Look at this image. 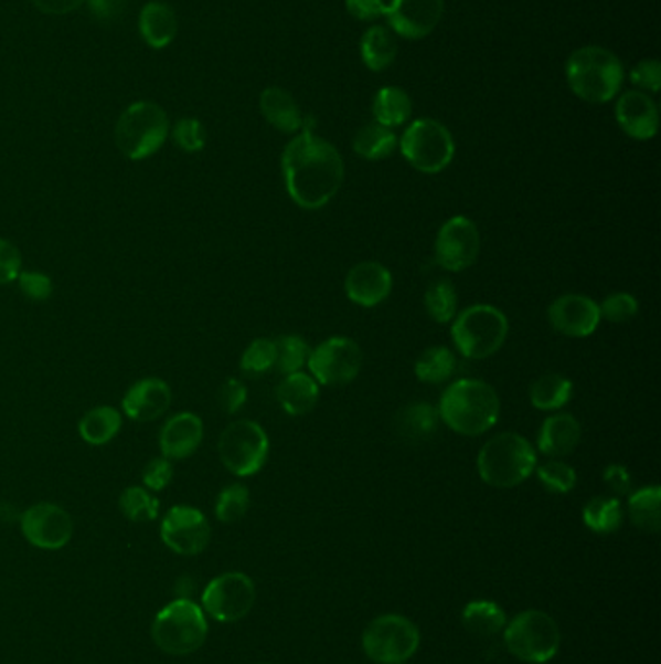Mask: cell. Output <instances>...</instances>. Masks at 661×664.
<instances>
[{
    "mask_svg": "<svg viewBox=\"0 0 661 664\" xmlns=\"http://www.w3.org/2000/svg\"><path fill=\"white\" fill-rule=\"evenodd\" d=\"M161 456L184 461L199 451L204 441V422L194 412H177L160 430Z\"/></svg>",
    "mask_w": 661,
    "mask_h": 664,
    "instance_id": "7402d4cb",
    "label": "cell"
},
{
    "mask_svg": "<svg viewBox=\"0 0 661 664\" xmlns=\"http://www.w3.org/2000/svg\"><path fill=\"white\" fill-rule=\"evenodd\" d=\"M392 286L394 278L391 271L375 261L355 264L343 281V292L351 304L365 309L384 304L392 294Z\"/></svg>",
    "mask_w": 661,
    "mask_h": 664,
    "instance_id": "ffe728a7",
    "label": "cell"
},
{
    "mask_svg": "<svg viewBox=\"0 0 661 664\" xmlns=\"http://www.w3.org/2000/svg\"><path fill=\"white\" fill-rule=\"evenodd\" d=\"M169 133L171 123L166 109L150 99H140L120 113L115 125V145L128 160H148L168 143Z\"/></svg>",
    "mask_w": 661,
    "mask_h": 664,
    "instance_id": "5b68a950",
    "label": "cell"
},
{
    "mask_svg": "<svg viewBox=\"0 0 661 664\" xmlns=\"http://www.w3.org/2000/svg\"><path fill=\"white\" fill-rule=\"evenodd\" d=\"M481 235L468 217H452L440 225L435 240V261L448 273H463L478 261Z\"/></svg>",
    "mask_w": 661,
    "mask_h": 664,
    "instance_id": "5bb4252c",
    "label": "cell"
},
{
    "mask_svg": "<svg viewBox=\"0 0 661 664\" xmlns=\"http://www.w3.org/2000/svg\"><path fill=\"white\" fill-rule=\"evenodd\" d=\"M438 418L448 430L478 438L501 418V399L494 387L481 379H458L448 384L438 401Z\"/></svg>",
    "mask_w": 661,
    "mask_h": 664,
    "instance_id": "7a4b0ae2",
    "label": "cell"
},
{
    "mask_svg": "<svg viewBox=\"0 0 661 664\" xmlns=\"http://www.w3.org/2000/svg\"><path fill=\"white\" fill-rule=\"evenodd\" d=\"M20 515H22V513H18L17 509H14V507H12V505L7 504V502H4V504H0V520H2V523H12V520H20Z\"/></svg>",
    "mask_w": 661,
    "mask_h": 664,
    "instance_id": "9f6ffc18",
    "label": "cell"
},
{
    "mask_svg": "<svg viewBox=\"0 0 661 664\" xmlns=\"http://www.w3.org/2000/svg\"><path fill=\"white\" fill-rule=\"evenodd\" d=\"M250 507V492L243 484L225 486L215 502V517L222 523H237L247 515Z\"/></svg>",
    "mask_w": 661,
    "mask_h": 664,
    "instance_id": "60d3db41",
    "label": "cell"
},
{
    "mask_svg": "<svg viewBox=\"0 0 661 664\" xmlns=\"http://www.w3.org/2000/svg\"><path fill=\"white\" fill-rule=\"evenodd\" d=\"M217 402H220V407H222L225 414L239 412L247 402V384L239 381V379H235V377L225 379L222 387H220V391H217Z\"/></svg>",
    "mask_w": 661,
    "mask_h": 664,
    "instance_id": "681fc988",
    "label": "cell"
},
{
    "mask_svg": "<svg viewBox=\"0 0 661 664\" xmlns=\"http://www.w3.org/2000/svg\"><path fill=\"white\" fill-rule=\"evenodd\" d=\"M138 30L143 43L152 49H166L175 41L179 32V20L175 10L168 2L150 0L143 4L138 17Z\"/></svg>",
    "mask_w": 661,
    "mask_h": 664,
    "instance_id": "cb8c5ba5",
    "label": "cell"
},
{
    "mask_svg": "<svg viewBox=\"0 0 661 664\" xmlns=\"http://www.w3.org/2000/svg\"><path fill=\"white\" fill-rule=\"evenodd\" d=\"M171 404H173V391L168 381H163L160 377H143L128 387L120 402V410L130 420L148 424L168 414Z\"/></svg>",
    "mask_w": 661,
    "mask_h": 664,
    "instance_id": "d6986e66",
    "label": "cell"
},
{
    "mask_svg": "<svg viewBox=\"0 0 661 664\" xmlns=\"http://www.w3.org/2000/svg\"><path fill=\"white\" fill-rule=\"evenodd\" d=\"M17 282L20 292L32 302H45L53 296V281L40 271H22Z\"/></svg>",
    "mask_w": 661,
    "mask_h": 664,
    "instance_id": "f6af8a7d",
    "label": "cell"
},
{
    "mask_svg": "<svg viewBox=\"0 0 661 664\" xmlns=\"http://www.w3.org/2000/svg\"><path fill=\"white\" fill-rule=\"evenodd\" d=\"M630 82L637 86L640 92H660L661 88V64L655 59H644L635 64L630 71Z\"/></svg>",
    "mask_w": 661,
    "mask_h": 664,
    "instance_id": "c3c4849f",
    "label": "cell"
},
{
    "mask_svg": "<svg viewBox=\"0 0 661 664\" xmlns=\"http://www.w3.org/2000/svg\"><path fill=\"white\" fill-rule=\"evenodd\" d=\"M169 135L173 137L177 148L186 154L202 152L206 146V128L196 117H183L177 120Z\"/></svg>",
    "mask_w": 661,
    "mask_h": 664,
    "instance_id": "7bdbcfd3",
    "label": "cell"
},
{
    "mask_svg": "<svg viewBox=\"0 0 661 664\" xmlns=\"http://www.w3.org/2000/svg\"><path fill=\"white\" fill-rule=\"evenodd\" d=\"M194 589H196V581H194L192 577H181V579L177 581V599H181V601H192Z\"/></svg>",
    "mask_w": 661,
    "mask_h": 664,
    "instance_id": "11a10c76",
    "label": "cell"
},
{
    "mask_svg": "<svg viewBox=\"0 0 661 664\" xmlns=\"http://www.w3.org/2000/svg\"><path fill=\"white\" fill-rule=\"evenodd\" d=\"M120 513L128 520L135 523H148L158 519L160 515V499L152 496L150 489L142 486H130L119 497Z\"/></svg>",
    "mask_w": 661,
    "mask_h": 664,
    "instance_id": "74e56055",
    "label": "cell"
},
{
    "mask_svg": "<svg viewBox=\"0 0 661 664\" xmlns=\"http://www.w3.org/2000/svg\"><path fill=\"white\" fill-rule=\"evenodd\" d=\"M582 519L591 533L611 535L621 528L625 512L619 497L596 496L582 509Z\"/></svg>",
    "mask_w": 661,
    "mask_h": 664,
    "instance_id": "d590c367",
    "label": "cell"
},
{
    "mask_svg": "<svg viewBox=\"0 0 661 664\" xmlns=\"http://www.w3.org/2000/svg\"><path fill=\"white\" fill-rule=\"evenodd\" d=\"M122 428V414L119 410L102 404L89 409L78 422V433L82 440L92 447H104L119 435Z\"/></svg>",
    "mask_w": 661,
    "mask_h": 664,
    "instance_id": "83f0119b",
    "label": "cell"
},
{
    "mask_svg": "<svg viewBox=\"0 0 661 664\" xmlns=\"http://www.w3.org/2000/svg\"><path fill=\"white\" fill-rule=\"evenodd\" d=\"M445 17V0H392L386 4L391 32L404 40H423L437 30Z\"/></svg>",
    "mask_w": 661,
    "mask_h": 664,
    "instance_id": "e0dca14e",
    "label": "cell"
},
{
    "mask_svg": "<svg viewBox=\"0 0 661 664\" xmlns=\"http://www.w3.org/2000/svg\"><path fill=\"white\" fill-rule=\"evenodd\" d=\"M86 2H88L89 12L104 24L117 20L120 12L127 7V0H86Z\"/></svg>",
    "mask_w": 661,
    "mask_h": 664,
    "instance_id": "f5cc1de1",
    "label": "cell"
},
{
    "mask_svg": "<svg viewBox=\"0 0 661 664\" xmlns=\"http://www.w3.org/2000/svg\"><path fill=\"white\" fill-rule=\"evenodd\" d=\"M398 148V137L394 128L384 127L381 123H366L353 137V152L366 161H381L391 158Z\"/></svg>",
    "mask_w": 661,
    "mask_h": 664,
    "instance_id": "f1b7e54d",
    "label": "cell"
},
{
    "mask_svg": "<svg viewBox=\"0 0 661 664\" xmlns=\"http://www.w3.org/2000/svg\"><path fill=\"white\" fill-rule=\"evenodd\" d=\"M462 624L471 635L493 640L507 625L504 610L493 601H473L463 609Z\"/></svg>",
    "mask_w": 661,
    "mask_h": 664,
    "instance_id": "836d02e7",
    "label": "cell"
},
{
    "mask_svg": "<svg viewBox=\"0 0 661 664\" xmlns=\"http://www.w3.org/2000/svg\"><path fill=\"white\" fill-rule=\"evenodd\" d=\"M574 384L561 373H545L530 387V402L535 410L553 412L565 409L573 399Z\"/></svg>",
    "mask_w": 661,
    "mask_h": 664,
    "instance_id": "4dcf8cb0",
    "label": "cell"
},
{
    "mask_svg": "<svg viewBox=\"0 0 661 664\" xmlns=\"http://www.w3.org/2000/svg\"><path fill=\"white\" fill-rule=\"evenodd\" d=\"M458 368L456 354L447 346H430L415 360V377L427 384H443L452 379Z\"/></svg>",
    "mask_w": 661,
    "mask_h": 664,
    "instance_id": "e575fe53",
    "label": "cell"
},
{
    "mask_svg": "<svg viewBox=\"0 0 661 664\" xmlns=\"http://www.w3.org/2000/svg\"><path fill=\"white\" fill-rule=\"evenodd\" d=\"M502 640L510 655L522 663H550L561 647V630L547 612L526 610L504 625Z\"/></svg>",
    "mask_w": 661,
    "mask_h": 664,
    "instance_id": "52a82bcc",
    "label": "cell"
},
{
    "mask_svg": "<svg viewBox=\"0 0 661 664\" xmlns=\"http://www.w3.org/2000/svg\"><path fill=\"white\" fill-rule=\"evenodd\" d=\"M547 319L563 337L588 338L598 330L601 313L590 296L565 294L550 305Z\"/></svg>",
    "mask_w": 661,
    "mask_h": 664,
    "instance_id": "ac0fdd59",
    "label": "cell"
},
{
    "mask_svg": "<svg viewBox=\"0 0 661 664\" xmlns=\"http://www.w3.org/2000/svg\"><path fill=\"white\" fill-rule=\"evenodd\" d=\"M255 602V583L241 571H230L215 577L202 592L204 612L222 624L239 622L253 610Z\"/></svg>",
    "mask_w": 661,
    "mask_h": 664,
    "instance_id": "4fadbf2b",
    "label": "cell"
},
{
    "mask_svg": "<svg viewBox=\"0 0 661 664\" xmlns=\"http://www.w3.org/2000/svg\"><path fill=\"white\" fill-rule=\"evenodd\" d=\"M311 348L299 335H284L276 338V369L284 376L303 371Z\"/></svg>",
    "mask_w": 661,
    "mask_h": 664,
    "instance_id": "ab89813d",
    "label": "cell"
},
{
    "mask_svg": "<svg viewBox=\"0 0 661 664\" xmlns=\"http://www.w3.org/2000/svg\"><path fill=\"white\" fill-rule=\"evenodd\" d=\"M345 10L359 22H375L386 14L383 0H345Z\"/></svg>",
    "mask_w": 661,
    "mask_h": 664,
    "instance_id": "f907efd6",
    "label": "cell"
},
{
    "mask_svg": "<svg viewBox=\"0 0 661 664\" xmlns=\"http://www.w3.org/2000/svg\"><path fill=\"white\" fill-rule=\"evenodd\" d=\"M281 176L299 209L320 210L340 191L345 166L334 145L314 133H299L284 148Z\"/></svg>",
    "mask_w": 661,
    "mask_h": 664,
    "instance_id": "6da1fadb",
    "label": "cell"
},
{
    "mask_svg": "<svg viewBox=\"0 0 661 664\" xmlns=\"http://www.w3.org/2000/svg\"><path fill=\"white\" fill-rule=\"evenodd\" d=\"M399 152L425 176L440 173L455 160V138L437 119H415L398 140Z\"/></svg>",
    "mask_w": 661,
    "mask_h": 664,
    "instance_id": "9c48e42d",
    "label": "cell"
},
{
    "mask_svg": "<svg viewBox=\"0 0 661 664\" xmlns=\"http://www.w3.org/2000/svg\"><path fill=\"white\" fill-rule=\"evenodd\" d=\"M398 55V45L394 33L383 25H373L361 38V59L373 73L386 71Z\"/></svg>",
    "mask_w": 661,
    "mask_h": 664,
    "instance_id": "1f68e13d",
    "label": "cell"
},
{
    "mask_svg": "<svg viewBox=\"0 0 661 664\" xmlns=\"http://www.w3.org/2000/svg\"><path fill=\"white\" fill-rule=\"evenodd\" d=\"M582 425L573 414L558 412L543 420L537 432V451L550 459L571 455L580 445Z\"/></svg>",
    "mask_w": 661,
    "mask_h": 664,
    "instance_id": "603a6c76",
    "label": "cell"
},
{
    "mask_svg": "<svg viewBox=\"0 0 661 664\" xmlns=\"http://www.w3.org/2000/svg\"><path fill=\"white\" fill-rule=\"evenodd\" d=\"M206 635V614L194 601L169 602L152 624L153 643L168 655H191L204 645Z\"/></svg>",
    "mask_w": 661,
    "mask_h": 664,
    "instance_id": "ba28073f",
    "label": "cell"
},
{
    "mask_svg": "<svg viewBox=\"0 0 661 664\" xmlns=\"http://www.w3.org/2000/svg\"><path fill=\"white\" fill-rule=\"evenodd\" d=\"M276 368V340L256 338L241 356V371L247 376H264Z\"/></svg>",
    "mask_w": 661,
    "mask_h": 664,
    "instance_id": "b9f144b4",
    "label": "cell"
},
{
    "mask_svg": "<svg viewBox=\"0 0 661 664\" xmlns=\"http://www.w3.org/2000/svg\"><path fill=\"white\" fill-rule=\"evenodd\" d=\"M414 102L406 89L398 86H384L376 92L373 99V115L376 123L384 127L394 128L412 119Z\"/></svg>",
    "mask_w": 661,
    "mask_h": 664,
    "instance_id": "d6a6232c",
    "label": "cell"
},
{
    "mask_svg": "<svg viewBox=\"0 0 661 664\" xmlns=\"http://www.w3.org/2000/svg\"><path fill=\"white\" fill-rule=\"evenodd\" d=\"M604 482L615 497L629 496L632 488V476L625 464H609L604 471Z\"/></svg>",
    "mask_w": 661,
    "mask_h": 664,
    "instance_id": "816d5d0a",
    "label": "cell"
},
{
    "mask_svg": "<svg viewBox=\"0 0 661 664\" xmlns=\"http://www.w3.org/2000/svg\"><path fill=\"white\" fill-rule=\"evenodd\" d=\"M217 453L230 473L248 478L263 471L270 455V440L255 420H237L220 435Z\"/></svg>",
    "mask_w": 661,
    "mask_h": 664,
    "instance_id": "30bf717a",
    "label": "cell"
},
{
    "mask_svg": "<svg viewBox=\"0 0 661 664\" xmlns=\"http://www.w3.org/2000/svg\"><path fill=\"white\" fill-rule=\"evenodd\" d=\"M537 451L520 433H497L479 449V478L491 488H516L534 474Z\"/></svg>",
    "mask_w": 661,
    "mask_h": 664,
    "instance_id": "277c9868",
    "label": "cell"
},
{
    "mask_svg": "<svg viewBox=\"0 0 661 664\" xmlns=\"http://www.w3.org/2000/svg\"><path fill=\"white\" fill-rule=\"evenodd\" d=\"M171 481H173V461H169L166 456H156L146 464L142 473L143 488L161 492L168 488Z\"/></svg>",
    "mask_w": 661,
    "mask_h": 664,
    "instance_id": "bcb514c9",
    "label": "cell"
},
{
    "mask_svg": "<svg viewBox=\"0 0 661 664\" xmlns=\"http://www.w3.org/2000/svg\"><path fill=\"white\" fill-rule=\"evenodd\" d=\"M33 7L47 17H66L81 9L86 0H32Z\"/></svg>",
    "mask_w": 661,
    "mask_h": 664,
    "instance_id": "db71d44e",
    "label": "cell"
},
{
    "mask_svg": "<svg viewBox=\"0 0 661 664\" xmlns=\"http://www.w3.org/2000/svg\"><path fill=\"white\" fill-rule=\"evenodd\" d=\"M279 407L289 417H305L319 404L320 384L305 371H297L279 381L276 389Z\"/></svg>",
    "mask_w": 661,
    "mask_h": 664,
    "instance_id": "d4e9b609",
    "label": "cell"
},
{
    "mask_svg": "<svg viewBox=\"0 0 661 664\" xmlns=\"http://www.w3.org/2000/svg\"><path fill=\"white\" fill-rule=\"evenodd\" d=\"M438 422L440 418H438L437 407H433L429 402H412L399 410L396 417V432L399 440L415 445L430 440L437 432Z\"/></svg>",
    "mask_w": 661,
    "mask_h": 664,
    "instance_id": "4316f807",
    "label": "cell"
},
{
    "mask_svg": "<svg viewBox=\"0 0 661 664\" xmlns=\"http://www.w3.org/2000/svg\"><path fill=\"white\" fill-rule=\"evenodd\" d=\"M534 473L537 474V481L542 482L543 488L555 496H565L568 492H573L578 482V474L574 471V466L561 459H550L543 464H537Z\"/></svg>",
    "mask_w": 661,
    "mask_h": 664,
    "instance_id": "f35d334b",
    "label": "cell"
},
{
    "mask_svg": "<svg viewBox=\"0 0 661 664\" xmlns=\"http://www.w3.org/2000/svg\"><path fill=\"white\" fill-rule=\"evenodd\" d=\"M507 315L489 304H476L456 313L450 337L460 356L468 360H487L501 350L509 338Z\"/></svg>",
    "mask_w": 661,
    "mask_h": 664,
    "instance_id": "8992f818",
    "label": "cell"
},
{
    "mask_svg": "<svg viewBox=\"0 0 661 664\" xmlns=\"http://www.w3.org/2000/svg\"><path fill=\"white\" fill-rule=\"evenodd\" d=\"M629 517L638 530L650 535L660 533L661 528V488L658 484L630 492L627 502Z\"/></svg>",
    "mask_w": 661,
    "mask_h": 664,
    "instance_id": "f546056e",
    "label": "cell"
},
{
    "mask_svg": "<svg viewBox=\"0 0 661 664\" xmlns=\"http://www.w3.org/2000/svg\"><path fill=\"white\" fill-rule=\"evenodd\" d=\"M599 313H601V319L615 323V325L629 323L638 315V299L627 292H615L601 302Z\"/></svg>",
    "mask_w": 661,
    "mask_h": 664,
    "instance_id": "ee69618b",
    "label": "cell"
},
{
    "mask_svg": "<svg viewBox=\"0 0 661 664\" xmlns=\"http://www.w3.org/2000/svg\"><path fill=\"white\" fill-rule=\"evenodd\" d=\"M615 119L622 133L635 140H650L660 127L658 105L640 89H630L619 96L615 104Z\"/></svg>",
    "mask_w": 661,
    "mask_h": 664,
    "instance_id": "44dd1931",
    "label": "cell"
},
{
    "mask_svg": "<svg viewBox=\"0 0 661 664\" xmlns=\"http://www.w3.org/2000/svg\"><path fill=\"white\" fill-rule=\"evenodd\" d=\"M309 376L324 387H343L358 379L363 368V352L355 340L348 337L327 338L312 348L307 360Z\"/></svg>",
    "mask_w": 661,
    "mask_h": 664,
    "instance_id": "7c38bea8",
    "label": "cell"
},
{
    "mask_svg": "<svg viewBox=\"0 0 661 664\" xmlns=\"http://www.w3.org/2000/svg\"><path fill=\"white\" fill-rule=\"evenodd\" d=\"M423 304L427 315L438 325L452 323L458 313V292L455 284L447 278L433 282L423 296Z\"/></svg>",
    "mask_w": 661,
    "mask_h": 664,
    "instance_id": "8d00e7d4",
    "label": "cell"
},
{
    "mask_svg": "<svg viewBox=\"0 0 661 664\" xmlns=\"http://www.w3.org/2000/svg\"><path fill=\"white\" fill-rule=\"evenodd\" d=\"M161 540L179 556H199L206 550L212 528L206 515L191 505H175L161 519Z\"/></svg>",
    "mask_w": 661,
    "mask_h": 664,
    "instance_id": "9a60e30c",
    "label": "cell"
},
{
    "mask_svg": "<svg viewBox=\"0 0 661 664\" xmlns=\"http://www.w3.org/2000/svg\"><path fill=\"white\" fill-rule=\"evenodd\" d=\"M568 88L588 104H607L619 96L625 81L621 59L614 51L588 45L574 51L565 66Z\"/></svg>",
    "mask_w": 661,
    "mask_h": 664,
    "instance_id": "3957f363",
    "label": "cell"
},
{
    "mask_svg": "<svg viewBox=\"0 0 661 664\" xmlns=\"http://www.w3.org/2000/svg\"><path fill=\"white\" fill-rule=\"evenodd\" d=\"M22 273V253L12 241L0 238V286L18 281Z\"/></svg>",
    "mask_w": 661,
    "mask_h": 664,
    "instance_id": "7dc6e473",
    "label": "cell"
},
{
    "mask_svg": "<svg viewBox=\"0 0 661 664\" xmlns=\"http://www.w3.org/2000/svg\"><path fill=\"white\" fill-rule=\"evenodd\" d=\"M20 528L25 540L41 550H61L74 535L71 513L47 502L28 507L20 515Z\"/></svg>",
    "mask_w": 661,
    "mask_h": 664,
    "instance_id": "2e32d148",
    "label": "cell"
},
{
    "mask_svg": "<svg viewBox=\"0 0 661 664\" xmlns=\"http://www.w3.org/2000/svg\"><path fill=\"white\" fill-rule=\"evenodd\" d=\"M361 643L373 663L406 664L417 653L422 633L409 618L384 614L366 625Z\"/></svg>",
    "mask_w": 661,
    "mask_h": 664,
    "instance_id": "8fae6325",
    "label": "cell"
},
{
    "mask_svg": "<svg viewBox=\"0 0 661 664\" xmlns=\"http://www.w3.org/2000/svg\"><path fill=\"white\" fill-rule=\"evenodd\" d=\"M260 112L271 127L284 135H297L303 128V112L287 89L270 86L260 94Z\"/></svg>",
    "mask_w": 661,
    "mask_h": 664,
    "instance_id": "484cf974",
    "label": "cell"
}]
</instances>
